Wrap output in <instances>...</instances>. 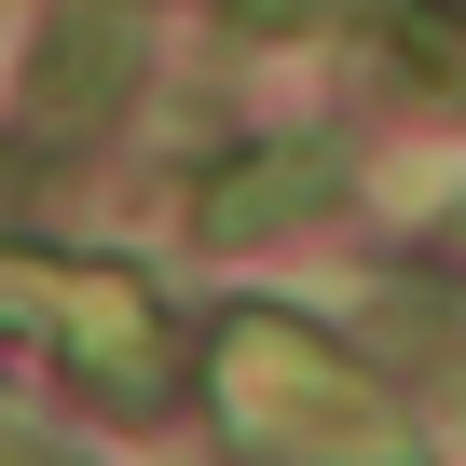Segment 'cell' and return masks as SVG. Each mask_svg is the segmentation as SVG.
<instances>
[{
    "label": "cell",
    "mask_w": 466,
    "mask_h": 466,
    "mask_svg": "<svg viewBox=\"0 0 466 466\" xmlns=\"http://www.w3.org/2000/svg\"><path fill=\"white\" fill-rule=\"evenodd\" d=\"M124 96H137V42H124L110 15H69V28L42 42V69H28V137H42V151H56V137L83 151Z\"/></svg>",
    "instance_id": "4"
},
{
    "label": "cell",
    "mask_w": 466,
    "mask_h": 466,
    "mask_svg": "<svg viewBox=\"0 0 466 466\" xmlns=\"http://www.w3.org/2000/svg\"><path fill=\"white\" fill-rule=\"evenodd\" d=\"M0 343L69 357L110 411H165V302L124 261H56V248H0Z\"/></svg>",
    "instance_id": "1"
},
{
    "label": "cell",
    "mask_w": 466,
    "mask_h": 466,
    "mask_svg": "<svg viewBox=\"0 0 466 466\" xmlns=\"http://www.w3.org/2000/svg\"><path fill=\"white\" fill-rule=\"evenodd\" d=\"M219 384L289 466H411V425H384L370 384L343 370V343H316L289 316H233L219 329Z\"/></svg>",
    "instance_id": "2"
},
{
    "label": "cell",
    "mask_w": 466,
    "mask_h": 466,
    "mask_svg": "<svg viewBox=\"0 0 466 466\" xmlns=\"http://www.w3.org/2000/svg\"><path fill=\"white\" fill-rule=\"evenodd\" d=\"M219 15L248 28V42H275V28H302V15H329V0H219Z\"/></svg>",
    "instance_id": "5"
},
{
    "label": "cell",
    "mask_w": 466,
    "mask_h": 466,
    "mask_svg": "<svg viewBox=\"0 0 466 466\" xmlns=\"http://www.w3.org/2000/svg\"><path fill=\"white\" fill-rule=\"evenodd\" d=\"M316 206H343V151L329 137H261V151H233L192 192V233H206V248H261V233H289Z\"/></svg>",
    "instance_id": "3"
}]
</instances>
